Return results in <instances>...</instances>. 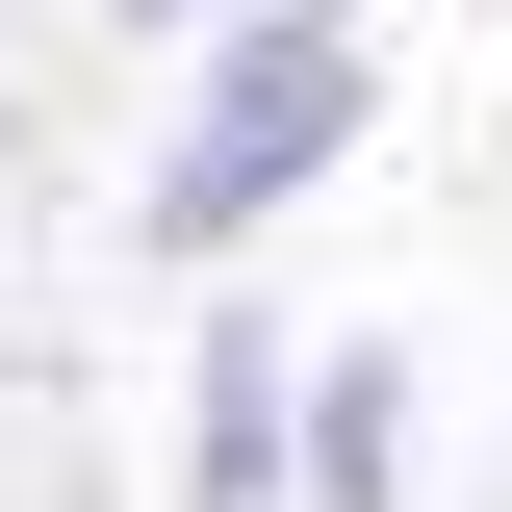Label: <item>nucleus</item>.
Wrapping results in <instances>:
<instances>
[{
	"mask_svg": "<svg viewBox=\"0 0 512 512\" xmlns=\"http://www.w3.org/2000/svg\"><path fill=\"white\" fill-rule=\"evenodd\" d=\"M333 128H359V52H333V26H256V52L205 77V128L154 154V256H231L256 205H308Z\"/></svg>",
	"mask_w": 512,
	"mask_h": 512,
	"instance_id": "obj_1",
	"label": "nucleus"
},
{
	"mask_svg": "<svg viewBox=\"0 0 512 512\" xmlns=\"http://www.w3.org/2000/svg\"><path fill=\"white\" fill-rule=\"evenodd\" d=\"M308 487V384H282V333H205V410H180V512H282Z\"/></svg>",
	"mask_w": 512,
	"mask_h": 512,
	"instance_id": "obj_2",
	"label": "nucleus"
},
{
	"mask_svg": "<svg viewBox=\"0 0 512 512\" xmlns=\"http://www.w3.org/2000/svg\"><path fill=\"white\" fill-rule=\"evenodd\" d=\"M384 487H410V384L333 359V384H308V512H384Z\"/></svg>",
	"mask_w": 512,
	"mask_h": 512,
	"instance_id": "obj_3",
	"label": "nucleus"
}]
</instances>
